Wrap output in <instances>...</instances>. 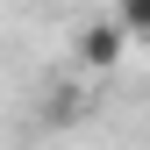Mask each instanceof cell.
I'll list each match as a JSON object with an SVG mask.
<instances>
[{
    "label": "cell",
    "mask_w": 150,
    "mask_h": 150,
    "mask_svg": "<svg viewBox=\"0 0 150 150\" xmlns=\"http://www.w3.org/2000/svg\"><path fill=\"white\" fill-rule=\"evenodd\" d=\"M71 57H79L86 71H115L129 57V36L115 29V14H93V22L79 29V43H71Z\"/></svg>",
    "instance_id": "1"
},
{
    "label": "cell",
    "mask_w": 150,
    "mask_h": 150,
    "mask_svg": "<svg viewBox=\"0 0 150 150\" xmlns=\"http://www.w3.org/2000/svg\"><path fill=\"white\" fill-rule=\"evenodd\" d=\"M115 29L122 36H150V0H122V7H115Z\"/></svg>",
    "instance_id": "2"
}]
</instances>
